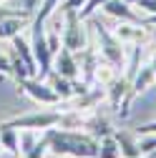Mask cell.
Instances as JSON below:
<instances>
[{
    "label": "cell",
    "instance_id": "2",
    "mask_svg": "<svg viewBox=\"0 0 156 158\" xmlns=\"http://www.w3.org/2000/svg\"><path fill=\"white\" fill-rule=\"evenodd\" d=\"M63 48H68L71 53H81L88 45L86 38V28H83V18L78 15V10H63Z\"/></svg>",
    "mask_w": 156,
    "mask_h": 158
},
{
    "label": "cell",
    "instance_id": "19",
    "mask_svg": "<svg viewBox=\"0 0 156 158\" xmlns=\"http://www.w3.org/2000/svg\"><path fill=\"white\" fill-rule=\"evenodd\" d=\"M98 158H121V148L113 133L98 138Z\"/></svg>",
    "mask_w": 156,
    "mask_h": 158
},
{
    "label": "cell",
    "instance_id": "16",
    "mask_svg": "<svg viewBox=\"0 0 156 158\" xmlns=\"http://www.w3.org/2000/svg\"><path fill=\"white\" fill-rule=\"evenodd\" d=\"M116 141H119V148H121V156L124 158H133V156H144L141 148H139V138L128 131H113Z\"/></svg>",
    "mask_w": 156,
    "mask_h": 158
},
{
    "label": "cell",
    "instance_id": "10",
    "mask_svg": "<svg viewBox=\"0 0 156 158\" xmlns=\"http://www.w3.org/2000/svg\"><path fill=\"white\" fill-rule=\"evenodd\" d=\"M113 35L119 38L121 43H144L146 40V30H144V23H121L119 28L113 30Z\"/></svg>",
    "mask_w": 156,
    "mask_h": 158
},
{
    "label": "cell",
    "instance_id": "5",
    "mask_svg": "<svg viewBox=\"0 0 156 158\" xmlns=\"http://www.w3.org/2000/svg\"><path fill=\"white\" fill-rule=\"evenodd\" d=\"M58 121H61V113L58 110H35V113H23V115H15L10 121H5L8 126L23 131V128H30V131H48V128H55Z\"/></svg>",
    "mask_w": 156,
    "mask_h": 158
},
{
    "label": "cell",
    "instance_id": "28",
    "mask_svg": "<svg viewBox=\"0 0 156 158\" xmlns=\"http://www.w3.org/2000/svg\"><path fill=\"white\" fill-rule=\"evenodd\" d=\"M146 23H154V25H156V15H149V18H146Z\"/></svg>",
    "mask_w": 156,
    "mask_h": 158
},
{
    "label": "cell",
    "instance_id": "11",
    "mask_svg": "<svg viewBox=\"0 0 156 158\" xmlns=\"http://www.w3.org/2000/svg\"><path fill=\"white\" fill-rule=\"evenodd\" d=\"M0 148L10 156H20V131L8 123H0Z\"/></svg>",
    "mask_w": 156,
    "mask_h": 158
},
{
    "label": "cell",
    "instance_id": "22",
    "mask_svg": "<svg viewBox=\"0 0 156 158\" xmlns=\"http://www.w3.org/2000/svg\"><path fill=\"white\" fill-rule=\"evenodd\" d=\"M133 5L141 13H146V15H156V0H136Z\"/></svg>",
    "mask_w": 156,
    "mask_h": 158
},
{
    "label": "cell",
    "instance_id": "17",
    "mask_svg": "<svg viewBox=\"0 0 156 158\" xmlns=\"http://www.w3.org/2000/svg\"><path fill=\"white\" fill-rule=\"evenodd\" d=\"M83 128H86V133H91L93 138H103V135L113 133V131H111V123H108V118H106V115H98V113H93L91 118H86Z\"/></svg>",
    "mask_w": 156,
    "mask_h": 158
},
{
    "label": "cell",
    "instance_id": "3",
    "mask_svg": "<svg viewBox=\"0 0 156 158\" xmlns=\"http://www.w3.org/2000/svg\"><path fill=\"white\" fill-rule=\"evenodd\" d=\"M30 48L38 63V78H48V73L53 70V55L48 50V38H46V23H33L30 25Z\"/></svg>",
    "mask_w": 156,
    "mask_h": 158
},
{
    "label": "cell",
    "instance_id": "4",
    "mask_svg": "<svg viewBox=\"0 0 156 158\" xmlns=\"http://www.w3.org/2000/svg\"><path fill=\"white\" fill-rule=\"evenodd\" d=\"M96 28V35H98V50H101V58H106L108 63H113L116 68H126V53H124V43L116 38L103 23H93Z\"/></svg>",
    "mask_w": 156,
    "mask_h": 158
},
{
    "label": "cell",
    "instance_id": "15",
    "mask_svg": "<svg viewBox=\"0 0 156 158\" xmlns=\"http://www.w3.org/2000/svg\"><path fill=\"white\" fill-rule=\"evenodd\" d=\"M28 23V15H10V18H3L0 20V40H10L18 33H23Z\"/></svg>",
    "mask_w": 156,
    "mask_h": 158
},
{
    "label": "cell",
    "instance_id": "30",
    "mask_svg": "<svg viewBox=\"0 0 156 158\" xmlns=\"http://www.w3.org/2000/svg\"><path fill=\"white\" fill-rule=\"evenodd\" d=\"M149 158H156V151H154V153H149Z\"/></svg>",
    "mask_w": 156,
    "mask_h": 158
},
{
    "label": "cell",
    "instance_id": "23",
    "mask_svg": "<svg viewBox=\"0 0 156 158\" xmlns=\"http://www.w3.org/2000/svg\"><path fill=\"white\" fill-rule=\"evenodd\" d=\"M86 3L88 0H61V10H78L81 13L86 8Z\"/></svg>",
    "mask_w": 156,
    "mask_h": 158
},
{
    "label": "cell",
    "instance_id": "8",
    "mask_svg": "<svg viewBox=\"0 0 156 158\" xmlns=\"http://www.w3.org/2000/svg\"><path fill=\"white\" fill-rule=\"evenodd\" d=\"M10 45H13V53L20 58V63L25 65L28 75H30V78H38V63H35V55H33L30 40H25L23 33H18L15 38H10Z\"/></svg>",
    "mask_w": 156,
    "mask_h": 158
},
{
    "label": "cell",
    "instance_id": "26",
    "mask_svg": "<svg viewBox=\"0 0 156 158\" xmlns=\"http://www.w3.org/2000/svg\"><path fill=\"white\" fill-rule=\"evenodd\" d=\"M139 133H141V135H149V133H156V118H154V123H149V126H144V128H139Z\"/></svg>",
    "mask_w": 156,
    "mask_h": 158
},
{
    "label": "cell",
    "instance_id": "1",
    "mask_svg": "<svg viewBox=\"0 0 156 158\" xmlns=\"http://www.w3.org/2000/svg\"><path fill=\"white\" fill-rule=\"evenodd\" d=\"M48 151L55 156H68V158H96L98 156V138H93L86 131H73V128H48L43 131Z\"/></svg>",
    "mask_w": 156,
    "mask_h": 158
},
{
    "label": "cell",
    "instance_id": "32",
    "mask_svg": "<svg viewBox=\"0 0 156 158\" xmlns=\"http://www.w3.org/2000/svg\"><path fill=\"white\" fill-rule=\"evenodd\" d=\"M121 158H124V156H121ZM133 158H144V156H133Z\"/></svg>",
    "mask_w": 156,
    "mask_h": 158
},
{
    "label": "cell",
    "instance_id": "7",
    "mask_svg": "<svg viewBox=\"0 0 156 158\" xmlns=\"http://www.w3.org/2000/svg\"><path fill=\"white\" fill-rule=\"evenodd\" d=\"M53 70L63 78H71L76 81L78 75H81V63L76 60V53H71L68 48H61L55 55H53Z\"/></svg>",
    "mask_w": 156,
    "mask_h": 158
},
{
    "label": "cell",
    "instance_id": "29",
    "mask_svg": "<svg viewBox=\"0 0 156 158\" xmlns=\"http://www.w3.org/2000/svg\"><path fill=\"white\" fill-rule=\"evenodd\" d=\"M8 3H10V0H0V5H8Z\"/></svg>",
    "mask_w": 156,
    "mask_h": 158
},
{
    "label": "cell",
    "instance_id": "31",
    "mask_svg": "<svg viewBox=\"0 0 156 158\" xmlns=\"http://www.w3.org/2000/svg\"><path fill=\"white\" fill-rule=\"evenodd\" d=\"M126 3H128V5H133V3H136V0H126Z\"/></svg>",
    "mask_w": 156,
    "mask_h": 158
},
{
    "label": "cell",
    "instance_id": "12",
    "mask_svg": "<svg viewBox=\"0 0 156 158\" xmlns=\"http://www.w3.org/2000/svg\"><path fill=\"white\" fill-rule=\"evenodd\" d=\"M98 53H96L91 45H86L83 50H81V78L91 85L93 83V78H96V68H98Z\"/></svg>",
    "mask_w": 156,
    "mask_h": 158
},
{
    "label": "cell",
    "instance_id": "27",
    "mask_svg": "<svg viewBox=\"0 0 156 158\" xmlns=\"http://www.w3.org/2000/svg\"><path fill=\"white\" fill-rule=\"evenodd\" d=\"M151 68H154V73H156V50H154V55H151Z\"/></svg>",
    "mask_w": 156,
    "mask_h": 158
},
{
    "label": "cell",
    "instance_id": "6",
    "mask_svg": "<svg viewBox=\"0 0 156 158\" xmlns=\"http://www.w3.org/2000/svg\"><path fill=\"white\" fill-rule=\"evenodd\" d=\"M18 88H20V93H25L28 98H33V101L41 103V106L61 103V98L55 95V90L50 88V83L43 81V78H18Z\"/></svg>",
    "mask_w": 156,
    "mask_h": 158
},
{
    "label": "cell",
    "instance_id": "14",
    "mask_svg": "<svg viewBox=\"0 0 156 158\" xmlns=\"http://www.w3.org/2000/svg\"><path fill=\"white\" fill-rule=\"evenodd\" d=\"M48 83H50V88L55 90V95L61 98V101H71V98L76 95L73 81H71V78H63V75H58L55 70H50V73H48Z\"/></svg>",
    "mask_w": 156,
    "mask_h": 158
},
{
    "label": "cell",
    "instance_id": "21",
    "mask_svg": "<svg viewBox=\"0 0 156 158\" xmlns=\"http://www.w3.org/2000/svg\"><path fill=\"white\" fill-rule=\"evenodd\" d=\"M139 148H141V153H144V156H149V153H154V151H156V133H154L151 138H146V135H141V138H139Z\"/></svg>",
    "mask_w": 156,
    "mask_h": 158
},
{
    "label": "cell",
    "instance_id": "24",
    "mask_svg": "<svg viewBox=\"0 0 156 158\" xmlns=\"http://www.w3.org/2000/svg\"><path fill=\"white\" fill-rule=\"evenodd\" d=\"M10 15H28V18H30V10H20V8L0 5V20H3V18H10Z\"/></svg>",
    "mask_w": 156,
    "mask_h": 158
},
{
    "label": "cell",
    "instance_id": "18",
    "mask_svg": "<svg viewBox=\"0 0 156 158\" xmlns=\"http://www.w3.org/2000/svg\"><path fill=\"white\" fill-rule=\"evenodd\" d=\"M116 78H119V68H116L113 63H108L106 58H101V60H98V68H96V78H93V81L98 83L101 88H108Z\"/></svg>",
    "mask_w": 156,
    "mask_h": 158
},
{
    "label": "cell",
    "instance_id": "9",
    "mask_svg": "<svg viewBox=\"0 0 156 158\" xmlns=\"http://www.w3.org/2000/svg\"><path fill=\"white\" fill-rule=\"evenodd\" d=\"M101 8L106 10V15L116 18V20H121V23H144L141 15L136 13V10L126 3V0H106Z\"/></svg>",
    "mask_w": 156,
    "mask_h": 158
},
{
    "label": "cell",
    "instance_id": "20",
    "mask_svg": "<svg viewBox=\"0 0 156 158\" xmlns=\"http://www.w3.org/2000/svg\"><path fill=\"white\" fill-rule=\"evenodd\" d=\"M46 153H48V141H46V135H41V141H38L23 158H46Z\"/></svg>",
    "mask_w": 156,
    "mask_h": 158
},
{
    "label": "cell",
    "instance_id": "13",
    "mask_svg": "<svg viewBox=\"0 0 156 158\" xmlns=\"http://www.w3.org/2000/svg\"><path fill=\"white\" fill-rule=\"evenodd\" d=\"M154 83H156V73H154V68H151V65L139 68V70H136V75L131 78V93H133V98L139 95V93H144V90H149Z\"/></svg>",
    "mask_w": 156,
    "mask_h": 158
},
{
    "label": "cell",
    "instance_id": "25",
    "mask_svg": "<svg viewBox=\"0 0 156 158\" xmlns=\"http://www.w3.org/2000/svg\"><path fill=\"white\" fill-rule=\"evenodd\" d=\"M0 75H13V63H10V55L0 53Z\"/></svg>",
    "mask_w": 156,
    "mask_h": 158
}]
</instances>
